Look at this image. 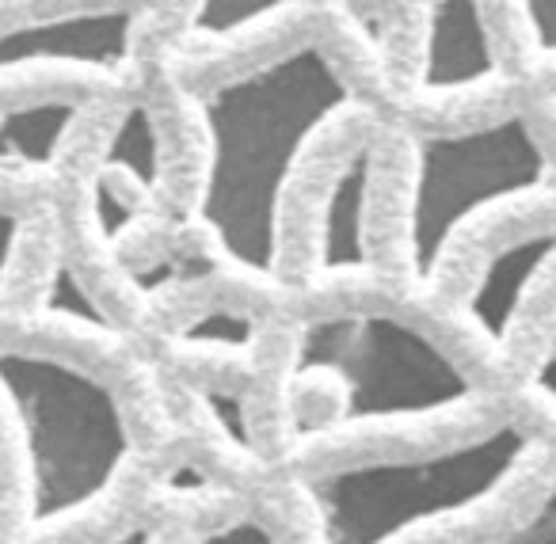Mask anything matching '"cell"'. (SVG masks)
Here are the masks:
<instances>
[{"label": "cell", "instance_id": "cell-14", "mask_svg": "<svg viewBox=\"0 0 556 544\" xmlns=\"http://www.w3.org/2000/svg\"><path fill=\"white\" fill-rule=\"evenodd\" d=\"M179 339L191 346H206V351H244L255 339V324L240 313H229V308H210V313L194 316Z\"/></svg>", "mask_w": 556, "mask_h": 544}, {"label": "cell", "instance_id": "cell-12", "mask_svg": "<svg viewBox=\"0 0 556 544\" xmlns=\"http://www.w3.org/2000/svg\"><path fill=\"white\" fill-rule=\"evenodd\" d=\"M294 0H199L191 16V35L199 39H232L252 24H263L275 12L290 9Z\"/></svg>", "mask_w": 556, "mask_h": 544}, {"label": "cell", "instance_id": "cell-2", "mask_svg": "<svg viewBox=\"0 0 556 544\" xmlns=\"http://www.w3.org/2000/svg\"><path fill=\"white\" fill-rule=\"evenodd\" d=\"M0 404L16 427L31 533L77 521L118 483L134 442L100 377L54 354L0 346Z\"/></svg>", "mask_w": 556, "mask_h": 544}, {"label": "cell", "instance_id": "cell-1", "mask_svg": "<svg viewBox=\"0 0 556 544\" xmlns=\"http://www.w3.org/2000/svg\"><path fill=\"white\" fill-rule=\"evenodd\" d=\"M348 107V80L313 42L202 96L206 172L194 214L237 270L275 278L287 187L305 149Z\"/></svg>", "mask_w": 556, "mask_h": 544}, {"label": "cell", "instance_id": "cell-13", "mask_svg": "<svg viewBox=\"0 0 556 544\" xmlns=\"http://www.w3.org/2000/svg\"><path fill=\"white\" fill-rule=\"evenodd\" d=\"M47 313H54L58 320L80 324V328L92 331H111V320L103 316V308L92 301V293L85 290V282L77 278V270L58 263L54 275L47 286Z\"/></svg>", "mask_w": 556, "mask_h": 544}, {"label": "cell", "instance_id": "cell-5", "mask_svg": "<svg viewBox=\"0 0 556 544\" xmlns=\"http://www.w3.org/2000/svg\"><path fill=\"white\" fill-rule=\"evenodd\" d=\"M548 184V156L526 115L484 126L419 134L404 214V260L419 286L439 275L450 244L488 210Z\"/></svg>", "mask_w": 556, "mask_h": 544}, {"label": "cell", "instance_id": "cell-15", "mask_svg": "<svg viewBox=\"0 0 556 544\" xmlns=\"http://www.w3.org/2000/svg\"><path fill=\"white\" fill-rule=\"evenodd\" d=\"M488 544H556V476L548 480L545 495L538 498L530 518Z\"/></svg>", "mask_w": 556, "mask_h": 544}, {"label": "cell", "instance_id": "cell-19", "mask_svg": "<svg viewBox=\"0 0 556 544\" xmlns=\"http://www.w3.org/2000/svg\"><path fill=\"white\" fill-rule=\"evenodd\" d=\"M206 404H210V412H214V419L229 430L232 442L248 445V430H244L248 422H244V407H240V400L232 396V392H206Z\"/></svg>", "mask_w": 556, "mask_h": 544}, {"label": "cell", "instance_id": "cell-6", "mask_svg": "<svg viewBox=\"0 0 556 544\" xmlns=\"http://www.w3.org/2000/svg\"><path fill=\"white\" fill-rule=\"evenodd\" d=\"M141 12L134 9H85L31 20L0 31V73L20 69H123L134 50Z\"/></svg>", "mask_w": 556, "mask_h": 544}, {"label": "cell", "instance_id": "cell-10", "mask_svg": "<svg viewBox=\"0 0 556 544\" xmlns=\"http://www.w3.org/2000/svg\"><path fill=\"white\" fill-rule=\"evenodd\" d=\"M80 118V103L39 100L0 111V164L4 168H50Z\"/></svg>", "mask_w": 556, "mask_h": 544}, {"label": "cell", "instance_id": "cell-3", "mask_svg": "<svg viewBox=\"0 0 556 544\" xmlns=\"http://www.w3.org/2000/svg\"><path fill=\"white\" fill-rule=\"evenodd\" d=\"M530 438L515 422L408 457L355 460L305 483L320 544H401L472 514L522 468Z\"/></svg>", "mask_w": 556, "mask_h": 544}, {"label": "cell", "instance_id": "cell-17", "mask_svg": "<svg viewBox=\"0 0 556 544\" xmlns=\"http://www.w3.org/2000/svg\"><path fill=\"white\" fill-rule=\"evenodd\" d=\"M199 544H278V541L260 518L244 514V518H232L225 526H214L210 533H202Z\"/></svg>", "mask_w": 556, "mask_h": 544}, {"label": "cell", "instance_id": "cell-11", "mask_svg": "<svg viewBox=\"0 0 556 544\" xmlns=\"http://www.w3.org/2000/svg\"><path fill=\"white\" fill-rule=\"evenodd\" d=\"M100 176H123L134 191L153 194L161 187V134L146 103H130L118 115L108 146H103Z\"/></svg>", "mask_w": 556, "mask_h": 544}, {"label": "cell", "instance_id": "cell-21", "mask_svg": "<svg viewBox=\"0 0 556 544\" xmlns=\"http://www.w3.org/2000/svg\"><path fill=\"white\" fill-rule=\"evenodd\" d=\"M96 544H156V529L153 526H130L123 533L108 536V541H96Z\"/></svg>", "mask_w": 556, "mask_h": 544}, {"label": "cell", "instance_id": "cell-4", "mask_svg": "<svg viewBox=\"0 0 556 544\" xmlns=\"http://www.w3.org/2000/svg\"><path fill=\"white\" fill-rule=\"evenodd\" d=\"M298 384H328L320 430H370L431 419L465 407L477 389L454 358L416 324L386 308H348L302 328L290 369Z\"/></svg>", "mask_w": 556, "mask_h": 544}, {"label": "cell", "instance_id": "cell-18", "mask_svg": "<svg viewBox=\"0 0 556 544\" xmlns=\"http://www.w3.org/2000/svg\"><path fill=\"white\" fill-rule=\"evenodd\" d=\"M530 392L548 412H556V324H553V336H548L545 351H541L538 366H533V374H530Z\"/></svg>", "mask_w": 556, "mask_h": 544}, {"label": "cell", "instance_id": "cell-20", "mask_svg": "<svg viewBox=\"0 0 556 544\" xmlns=\"http://www.w3.org/2000/svg\"><path fill=\"white\" fill-rule=\"evenodd\" d=\"M20 232H24L20 214H12V210L0 206V290H4V278H9V270H12V260H16Z\"/></svg>", "mask_w": 556, "mask_h": 544}, {"label": "cell", "instance_id": "cell-8", "mask_svg": "<svg viewBox=\"0 0 556 544\" xmlns=\"http://www.w3.org/2000/svg\"><path fill=\"white\" fill-rule=\"evenodd\" d=\"M495 73V50L480 0H431L424 27L419 88L450 96L484 85Z\"/></svg>", "mask_w": 556, "mask_h": 544}, {"label": "cell", "instance_id": "cell-16", "mask_svg": "<svg viewBox=\"0 0 556 544\" xmlns=\"http://www.w3.org/2000/svg\"><path fill=\"white\" fill-rule=\"evenodd\" d=\"M518 9L538 54H556V0H518Z\"/></svg>", "mask_w": 556, "mask_h": 544}, {"label": "cell", "instance_id": "cell-7", "mask_svg": "<svg viewBox=\"0 0 556 544\" xmlns=\"http://www.w3.org/2000/svg\"><path fill=\"white\" fill-rule=\"evenodd\" d=\"M556 263V225L530 229L510 237L484 260L477 282L465 293V316L492 346H507L510 331L518 328L530 293L538 290L541 275Z\"/></svg>", "mask_w": 556, "mask_h": 544}, {"label": "cell", "instance_id": "cell-9", "mask_svg": "<svg viewBox=\"0 0 556 544\" xmlns=\"http://www.w3.org/2000/svg\"><path fill=\"white\" fill-rule=\"evenodd\" d=\"M370 194L374 149L358 146L332 172L317 214V270L328 278L370 270Z\"/></svg>", "mask_w": 556, "mask_h": 544}]
</instances>
